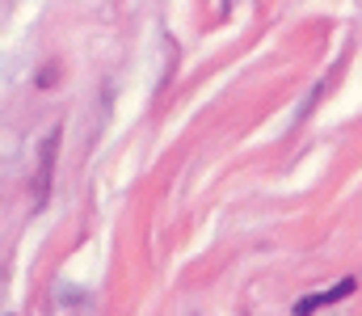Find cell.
<instances>
[{
    "mask_svg": "<svg viewBox=\"0 0 362 316\" xmlns=\"http://www.w3.org/2000/svg\"><path fill=\"white\" fill-rule=\"evenodd\" d=\"M55 152H59V131H51L42 139V152H38V169H34V207L47 203V190H51V173H55Z\"/></svg>",
    "mask_w": 362,
    "mask_h": 316,
    "instance_id": "6da1fadb",
    "label": "cell"
},
{
    "mask_svg": "<svg viewBox=\"0 0 362 316\" xmlns=\"http://www.w3.org/2000/svg\"><path fill=\"white\" fill-rule=\"evenodd\" d=\"M354 287H358V279L350 274V279H341L337 287H329V291H316V295H303L299 304H295V316H312L316 308H329V304H337V300H346V295H354Z\"/></svg>",
    "mask_w": 362,
    "mask_h": 316,
    "instance_id": "7a4b0ae2",
    "label": "cell"
}]
</instances>
